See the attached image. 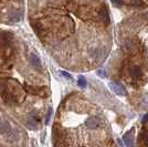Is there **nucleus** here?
<instances>
[{"instance_id": "obj_2", "label": "nucleus", "mask_w": 148, "mask_h": 147, "mask_svg": "<svg viewBox=\"0 0 148 147\" xmlns=\"http://www.w3.org/2000/svg\"><path fill=\"white\" fill-rule=\"evenodd\" d=\"M99 124H101V121H99L97 117H95V116L87 118L86 122H85V125H86V127H87V128H90V129L97 128V127L99 126Z\"/></svg>"}, {"instance_id": "obj_3", "label": "nucleus", "mask_w": 148, "mask_h": 147, "mask_svg": "<svg viewBox=\"0 0 148 147\" xmlns=\"http://www.w3.org/2000/svg\"><path fill=\"white\" fill-rule=\"evenodd\" d=\"M123 141L127 147H134V135H133V132H128V133H126L124 135Z\"/></svg>"}, {"instance_id": "obj_4", "label": "nucleus", "mask_w": 148, "mask_h": 147, "mask_svg": "<svg viewBox=\"0 0 148 147\" xmlns=\"http://www.w3.org/2000/svg\"><path fill=\"white\" fill-rule=\"evenodd\" d=\"M30 62H31V64L36 67H38L40 65V59H39V56H38L36 53H33V52L30 53Z\"/></svg>"}, {"instance_id": "obj_5", "label": "nucleus", "mask_w": 148, "mask_h": 147, "mask_svg": "<svg viewBox=\"0 0 148 147\" xmlns=\"http://www.w3.org/2000/svg\"><path fill=\"white\" fill-rule=\"evenodd\" d=\"M130 74L133 76V78H136V79H137V78H139V76L142 75V70H140V67H134L130 69Z\"/></svg>"}, {"instance_id": "obj_7", "label": "nucleus", "mask_w": 148, "mask_h": 147, "mask_svg": "<svg viewBox=\"0 0 148 147\" xmlns=\"http://www.w3.org/2000/svg\"><path fill=\"white\" fill-rule=\"evenodd\" d=\"M77 84H79L80 87H86V85H87L86 79H85L83 75H80L79 79H77Z\"/></svg>"}, {"instance_id": "obj_9", "label": "nucleus", "mask_w": 148, "mask_h": 147, "mask_svg": "<svg viewBox=\"0 0 148 147\" xmlns=\"http://www.w3.org/2000/svg\"><path fill=\"white\" fill-rule=\"evenodd\" d=\"M112 3L114 5V6H117V7H121L124 5V1L123 0H111Z\"/></svg>"}, {"instance_id": "obj_13", "label": "nucleus", "mask_w": 148, "mask_h": 147, "mask_svg": "<svg viewBox=\"0 0 148 147\" xmlns=\"http://www.w3.org/2000/svg\"><path fill=\"white\" fill-rule=\"evenodd\" d=\"M148 122V114H146L145 116L143 117V123H147Z\"/></svg>"}, {"instance_id": "obj_11", "label": "nucleus", "mask_w": 148, "mask_h": 147, "mask_svg": "<svg viewBox=\"0 0 148 147\" xmlns=\"http://www.w3.org/2000/svg\"><path fill=\"white\" fill-rule=\"evenodd\" d=\"M51 114H52V109L50 107L49 109V113H48V115H47V117H45V124H48L50 121V117H51Z\"/></svg>"}, {"instance_id": "obj_1", "label": "nucleus", "mask_w": 148, "mask_h": 147, "mask_svg": "<svg viewBox=\"0 0 148 147\" xmlns=\"http://www.w3.org/2000/svg\"><path fill=\"white\" fill-rule=\"evenodd\" d=\"M110 86H111L112 90L116 93L117 95H121V96H125V95H126V90H125V87H124L123 85L117 84V83H115V82H111V83H110Z\"/></svg>"}, {"instance_id": "obj_10", "label": "nucleus", "mask_w": 148, "mask_h": 147, "mask_svg": "<svg viewBox=\"0 0 148 147\" xmlns=\"http://www.w3.org/2000/svg\"><path fill=\"white\" fill-rule=\"evenodd\" d=\"M143 142H144L145 146H148V132H145L143 135Z\"/></svg>"}, {"instance_id": "obj_12", "label": "nucleus", "mask_w": 148, "mask_h": 147, "mask_svg": "<svg viewBox=\"0 0 148 147\" xmlns=\"http://www.w3.org/2000/svg\"><path fill=\"white\" fill-rule=\"evenodd\" d=\"M62 75H64L65 78H68L69 80H72V76L68 73V72H64V71H62Z\"/></svg>"}, {"instance_id": "obj_8", "label": "nucleus", "mask_w": 148, "mask_h": 147, "mask_svg": "<svg viewBox=\"0 0 148 147\" xmlns=\"http://www.w3.org/2000/svg\"><path fill=\"white\" fill-rule=\"evenodd\" d=\"M96 73H97V75L99 76H101V78H106V71L105 70H103V69H99V70H97L96 71Z\"/></svg>"}, {"instance_id": "obj_6", "label": "nucleus", "mask_w": 148, "mask_h": 147, "mask_svg": "<svg viewBox=\"0 0 148 147\" xmlns=\"http://www.w3.org/2000/svg\"><path fill=\"white\" fill-rule=\"evenodd\" d=\"M101 18L103 19V21H105L106 23L110 22V16H108V12H107V9L103 8L102 11H101Z\"/></svg>"}]
</instances>
